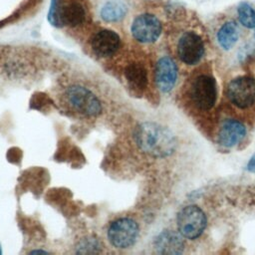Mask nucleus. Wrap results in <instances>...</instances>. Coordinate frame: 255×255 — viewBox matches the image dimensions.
Segmentation results:
<instances>
[{
    "mask_svg": "<svg viewBox=\"0 0 255 255\" xmlns=\"http://www.w3.org/2000/svg\"><path fill=\"white\" fill-rule=\"evenodd\" d=\"M133 135L139 149L153 157L169 156L176 147V138L171 130L157 123L139 124Z\"/></svg>",
    "mask_w": 255,
    "mask_h": 255,
    "instance_id": "nucleus-1",
    "label": "nucleus"
},
{
    "mask_svg": "<svg viewBox=\"0 0 255 255\" xmlns=\"http://www.w3.org/2000/svg\"><path fill=\"white\" fill-rule=\"evenodd\" d=\"M67 106L78 115L92 118L101 114L102 103L98 96L82 85H72L64 93Z\"/></svg>",
    "mask_w": 255,
    "mask_h": 255,
    "instance_id": "nucleus-2",
    "label": "nucleus"
},
{
    "mask_svg": "<svg viewBox=\"0 0 255 255\" xmlns=\"http://www.w3.org/2000/svg\"><path fill=\"white\" fill-rule=\"evenodd\" d=\"M139 236V226L130 217H119L113 220L107 229V238L112 246L128 249L134 245Z\"/></svg>",
    "mask_w": 255,
    "mask_h": 255,
    "instance_id": "nucleus-3",
    "label": "nucleus"
},
{
    "mask_svg": "<svg viewBox=\"0 0 255 255\" xmlns=\"http://www.w3.org/2000/svg\"><path fill=\"white\" fill-rule=\"evenodd\" d=\"M178 232L187 239L199 237L207 225V218L203 210L194 204L183 207L176 217Z\"/></svg>",
    "mask_w": 255,
    "mask_h": 255,
    "instance_id": "nucleus-4",
    "label": "nucleus"
},
{
    "mask_svg": "<svg viewBox=\"0 0 255 255\" xmlns=\"http://www.w3.org/2000/svg\"><path fill=\"white\" fill-rule=\"evenodd\" d=\"M191 99L193 104L202 111L213 108L217 99V85L213 77L200 75L191 85Z\"/></svg>",
    "mask_w": 255,
    "mask_h": 255,
    "instance_id": "nucleus-5",
    "label": "nucleus"
},
{
    "mask_svg": "<svg viewBox=\"0 0 255 255\" xmlns=\"http://www.w3.org/2000/svg\"><path fill=\"white\" fill-rule=\"evenodd\" d=\"M229 101L239 109H247L255 103V80L249 76H240L227 86Z\"/></svg>",
    "mask_w": 255,
    "mask_h": 255,
    "instance_id": "nucleus-6",
    "label": "nucleus"
},
{
    "mask_svg": "<svg viewBox=\"0 0 255 255\" xmlns=\"http://www.w3.org/2000/svg\"><path fill=\"white\" fill-rule=\"evenodd\" d=\"M205 47L202 38L195 32H185L178 40L177 55L186 65H196L202 59Z\"/></svg>",
    "mask_w": 255,
    "mask_h": 255,
    "instance_id": "nucleus-7",
    "label": "nucleus"
},
{
    "mask_svg": "<svg viewBox=\"0 0 255 255\" xmlns=\"http://www.w3.org/2000/svg\"><path fill=\"white\" fill-rule=\"evenodd\" d=\"M130 32L133 38L140 43H153L161 34V23L154 15L141 14L133 20Z\"/></svg>",
    "mask_w": 255,
    "mask_h": 255,
    "instance_id": "nucleus-8",
    "label": "nucleus"
},
{
    "mask_svg": "<svg viewBox=\"0 0 255 255\" xmlns=\"http://www.w3.org/2000/svg\"><path fill=\"white\" fill-rule=\"evenodd\" d=\"M86 12L84 7L78 2H72L58 8L55 13L49 15V20L55 26L76 27L84 22Z\"/></svg>",
    "mask_w": 255,
    "mask_h": 255,
    "instance_id": "nucleus-9",
    "label": "nucleus"
},
{
    "mask_svg": "<svg viewBox=\"0 0 255 255\" xmlns=\"http://www.w3.org/2000/svg\"><path fill=\"white\" fill-rule=\"evenodd\" d=\"M154 79L162 93H168L173 89L177 80V67L171 58L164 56L157 61Z\"/></svg>",
    "mask_w": 255,
    "mask_h": 255,
    "instance_id": "nucleus-10",
    "label": "nucleus"
},
{
    "mask_svg": "<svg viewBox=\"0 0 255 255\" xmlns=\"http://www.w3.org/2000/svg\"><path fill=\"white\" fill-rule=\"evenodd\" d=\"M91 45L96 55L100 57H111L120 48L121 39L115 31L104 29L94 35Z\"/></svg>",
    "mask_w": 255,
    "mask_h": 255,
    "instance_id": "nucleus-11",
    "label": "nucleus"
},
{
    "mask_svg": "<svg viewBox=\"0 0 255 255\" xmlns=\"http://www.w3.org/2000/svg\"><path fill=\"white\" fill-rule=\"evenodd\" d=\"M246 135L245 126L234 119L225 120L219 128L218 142L225 147H232L239 143Z\"/></svg>",
    "mask_w": 255,
    "mask_h": 255,
    "instance_id": "nucleus-12",
    "label": "nucleus"
},
{
    "mask_svg": "<svg viewBox=\"0 0 255 255\" xmlns=\"http://www.w3.org/2000/svg\"><path fill=\"white\" fill-rule=\"evenodd\" d=\"M153 248L159 254L176 255L183 252L184 242L180 233L178 234L172 230H163L154 238Z\"/></svg>",
    "mask_w": 255,
    "mask_h": 255,
    "instance_id": "nucleus-13",
    "label": "nucleus"
},
{
    "mask_svg": "<svg viewBox=\"0 0 255 255\" xmlns=\"http://www.w3.org/2000/svg\"><path fill=\"white\" fill-rule=\"evenodd\" d=\"M239 38V30L235 22L228 21L224 23L217 32V41L219 46L228 51L232 49Z\"/></svg>",
    "mask_w": 255,
    "mask_h": 255,
    "instance_id": "nucleus-14",
    "label": "nucleus"
},
{
    "mask_svg": "<svg viewBox=\"0 0 255 255\" xmlns=\"http://www.w3.org/2000/svg\"><path fill=\"white\" fill-rule=\"evenodd\" d=\"M128 12L127 4L122 0H110L101 9V18L109 23L119 22Z\"/></svg>",
    "mask_w": 255,
    "mask_h": 255,
    "instance_id": "nucleus-15",
    "label": "nucleus"
},
{
    "mask_svg": "<svg viewBox=\"0 0 255 255\" xmlns=\"http://www.w3.org/2000/svg\"><path fill=\"white\" fill-rule=\"evenodd\" d=\"M126 78L128 84L136 90H143L147 84V74L145 69L139 64H130L126 68Z\"/></svg>",
    "mask_w": 255,
    "mask_h": 255,
    "instance_id": "nucleus-16",
    "label": "nucleus"
},
{
    "mask_svg": "<svg viewBox=\"0 0 255 255\" xmlns=\"http://www.w3.org/2000/svg\"><path fill=\"white\" fill-rule=\"evenodd\" d=\"M237 14L240 23L244 27L249 29L255 27V10L249 3H240L237 8Z\"/></svg>",
    "mask_w": 255,
    "mask_h": 255,
    "instance_id": "nucleus-17",
    "label": "nucleus"
},
{
    "mask_svg": "<svg viewBox=\"0 0 255 255\" xmlns=\"http://www.w3.org/2000/svg\"><path fill=\"white\" fill-rule=\"evenodd\" d=\"M101 247H102L101 242L97 238L93 236H89V237L83 238L81 241L78 242L75 248V252L80 254L99 253L101 252Z\"/></svg>",
    "mask_w": 255,
    "mask_h": 255,
    "instance_id": "nucleus-18",
    "label": "nucleus"
},
{
    "mask_svg": "<svg viewBox=\"0 0 255 255\" xmlns=\"http://www.w3.org/2000/svg\"><path fill=\"white\" fill-rule=\"evenodd\" d=\"M247 170L250 172H255V153L250 157L247 163Z\"/></svg>",
    "mask_w": 255,
    "mask_h": 255,
    "instance_id": "nucleus-19",
    "label": "nucleus"
},
{
    "mask_svg": "<svg viewBox=\"0 0 255 255\" xmlns=\"http://www.w3.org/2000/svg\"><path fill=\"white\" fill-rule=\"evenodd\" d=\"M30 253H32V254H38V253L44 254V253H48V251H45V250H34V251H31Z\"/></svg>",
    "mask_w": 255,
    "mask_h": 255,
    "instance_id": "nucleus-20",
    "label": "nucleus"
},
{
    "mask_svg": "<svg viewBox=\"0 0 255 255\" xmlns=\"http://www.w3.org/2000/svg\"><path fill=\"white\" fill-rule=\"evenodd\" d=\"M254 36H255V34H254Z\"/></svg>",
    "mask_w": 255,
    "mask_h": 255,
    "instance_id": "nucleus-21",
    "label": "nucleus"
}]
</instances>
